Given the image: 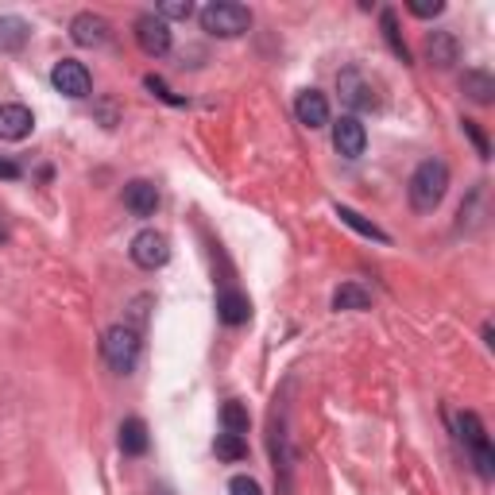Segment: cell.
I'll return each mask as SVG.
<instances>
[{
	"mask_svg": "<svg viewBox=\"0 0 495 495\" xmlns=\"http://www.w3.org/2000/svg\"><path fill=\"white\" fill-rule=\"evenodd\" d=\"M449 194V167L441 159H426L414 167V175L407 182V197L418 213H433Z\"/></svg>",
	"mask_w": 495,
	"mask_h": 495,
	"instance_id": "cell-1",
	"label": "cell"
},
{
	"mask_svg": "<svg viewBox=\"0 0 495 495\" xmlns=\"http://www.w3.org/2000/svg\"><path fill=\"white\" fill-rule=\"evenodd\" d=\"M337 93L340 101H345L352 113H376V108H383V86L379 77L364 70V66H349L337 74Z\"/></svg>",
	"mask_w": 495,
	"mask_h": 495,
	"instance_id": "cell-2",
	"label": "cell"
},
{
	"mask_svg": "<svg viewBox=\"0 0 495 495\" xmlns=\"http://www.w3.org/2000/svg\"><path fill=\"white\" fill-rule=\"evenodd\" d=\"M457 429H460V441L469 445V453H472L476 476L480 480H495V453H491V441H488V429H484V422H480V414L460 410L457 414Z\"/></svg>",
	"mask_w": 495,
	"mask_h": 495,
	"instance_id": "cell-3",
	"label": "cell"
},
{
	"mask_svg": "<svg viewBox=\"0 0 495 495\" xmlns=\"http://www.w3.org/2000/svg\"><path fill=\"white\" fill-rule=\"evenodd\" d=\"M201 27L217 39H237L252 27V12L244 5H232V0H213V5L201 8Z\"/></svg>",
	"mask_w": 495,
	"mask_h": 495,
	"instance_id": "cell-4",
	"label": "cell"
},
{
	"mask_svg": "<svg viewBox=\"0 0 495 495\" xmlns=\"http://www.w3.org/2000/svg\"><path fill=\"white\" fill-rule=\"evenodd\" d=\"M139 329L132 325H113V329H105V340H101V352H105V364L116 371V376H128L139 360Z\"/></svg>",
	"mask_w": 495,
	"mask_h": 495,
	"instance_id": "cell-5",
	"label": "cell"
},
{
	"mask_svg": "<svg viewBox=\"0 0 495 495\" xmlns=\"http://www.w3.org/2000/svg\"><path fill=\"white\" fill-rule=\"evenodd\" d=\"M132 263L136 268H144V271H155V268H163V263L170 259V244L163 232H155V228H144V232H136L132 237Z\"/></svg>",
	"mask_w": 495,
	"mask_h": 495,
	"instance_id": "cell-6",
	"label": "cell"
},
{
	"mask_svg": "<svg viewBox=\"0 0 495 495\" xmlns=\"http://www.w3.org/2000/svg\"><path fill=\"white\" fill-rule=\"evenodd\" d=\"M136 43H139V51L151 58H163L170 51V27L159 12H144L136 20Z\"/></svg>",
	"mask_w": 495,
	"mask_h": 495,
	"instance_id": "cell-7",
	"label": "cell"
},
{
	"mask_svg": "<svg viewBox=\"0 0 495 495\" xmlns=\"http://www.w3.org/2000/svg\"><path fill=\"white\" fill-rule=\"evenodd\" d=\"M51 86L58 93H66V97H89V89H93V77L86 70V62H77V58H62L55 62V70H51Z\"/></svg>",
	"mask_w": 495,
	"mask_h": 495,
	"instance_id": "cell-8",
	"label": "cell"
},
{
	"mask_svg": "<svg viewBox=\"0 0 495 495\" xmlns=\"http://www.w3.org/2000/svg\"><path fill=\"white\" fill-rule=\"evenodd\" d=\"M333 147L345 155V159H360L364 147H368V128L360 124V116H340L333 124Z\"/></svg>",
	"mask_w": 495,
	"mask_h": 495,
	"instance_id": "cell-9",
	"label": "cell"
},
{
	"mask_svg": "<svg viewBox=\"0 0 495 495\" xmlns=\"http://www.w3.org/2000/svg\"><path fill=\"white\" fill-rule=\"evenodd\" d=\"M294 116L306 128H325L329 124V97H325L321 89H302L298 97H294Z\"/></svg>",
	"mask_w": 495,
	"mask_h": 495,
	"instance_id": "cell-10",
	"label": "cell"
},
{
	"mask_svg": "<svg viewBox=\"0 0 495 495\" xmlns=\"http://www.w3.org/2000/svg\"><path fill=\"white\" fill-rule=\"evenodd\" d=\"M70 39L77 46H105L108 43V20L97 12H77L70 20Z\"/></svg>",
	"mask_w": 495,
	"mask_h": 495,
	"instance_id": "cell-11",
	"label": "cell"
},
{
	"mask_svg": "<svg viewBox=\"0 0 495 495\" xmlns=\"http://www.w3.org/2000/svg\"><path fill=\"white\" fill-rule=\"evenodd\" d=\"M35 128V116H31L27 105H0V139H8V144H20V139L31 136Z\"/></svg>",
	"mask_w": 495,
	"mask_h": 495,
	"instance_id": "cell-12",
	"label": "cell"
},
{
	"mask_svg": "<svg viewBox=\"0 0 495 495\" xmlns=\"http://www.w3.org/2000/svg\"><path fill=\"white\" fill-rule=\"evenodd\" d=\"M124 206H128L132 217H155V209H159V190H155V182L132 178L128 186H124Z\"/></svg>",
	"mask_w": 495,
	"mask_h": 495,
	"instance_id": "cell-13",
	"label": "cell"
},
{
	"mask_svg": "<svg viewBox=\"0 0 495 495\" xmlns=\"http://www.w3.org/2000/svg\"><path fill=\"white\" fill-rule=\"evenodd\" d=\"M151 449V433L144 418H124L120 422V453L124 457H144Z\"/></svg>",
	"mask_w": 495,
	"mask_h": 495,
	"instance_id": "cell-14",
	"label": "cell"
},
{
	"mask_svg": "<svg viewBox=\"0 0 495 495\" xmlns=\"http://www.w3.org/2000/svg\"><path fill=\"white\" fill-rule=\"evenodd\" d=\"M217 318H221L225 325H244L248 318H252V302H248V294H240V290H221L217 294Z\"/></svg>",
	"mask_w": 495,
	"mask_h": 495,
	"instance_id": "cell-15",
	"label": "cell"
},
{
	"mask_svg": "<svg viewBox=\"0 0 495 495\" xmlns=\"http://www.w3.org/2000/svg\"><path fill=\"white\" fill-rule=\"evenodd\" d=\"M426 58H429V66L449 70L460 58V46H457V39L449 35V31H433V35L426 39Z\"/></svg>",
	"mask_w": 495,
	"mask_h": 495,
	"instance_id": "cell-16",
	"label": "cell"
},
{
	"mask_svg": "<svg viewBox=\"0 0 495 495\" xmlns=\"http://www.w3.org/2000/svg\"><path fill=\"white\" fill-rule=\"evenodd\" d=\"M31 39V24L24 15H0V51H24Z\"/></svg>",
	"mask_w": 495,
	"mask_h": 495,
	"instance_id": "cell-17",
	"label": "cell"
},
{
	"mask_svg": "<svg viewBox=\"0 0 495 495\" xmlns=\"http://www.w3.org/2000/svg\"><path fill=\"white\" fill-rule=\"evenodd\" d=\"M460 89H464V97H469V101L491 105V97H495V77H491L488 70H464Z\"/></svg>",
	"mask_w": 495,
	"mask_h": 495,
	"instance_id": "cell-18",
	"label": "cell"
},
{
	"mask_svg": "<svg viewBox=\"0 0 495 495\" xmlns=\"http://www.w3.org/2000/svg\"><path fill=\"white\" fill-rule=\"evenodd\" d=\"M333 309H371V290L360 283H340L333 290Z\"/></svg>",
	"mask_w": 495,
	"mask_h": 495,
	"instance_id": "cell-19",
	"label": "cell"
},
{
	"mask_svg": "<svg viewBox=\"0 0 495 495\" xmlns=\"http://www.w3.org/2000/svg\"><path fill=\"white\" fill-rule=\"evenodd\" d=\"M379 24H383V39H387V46H391V55H395V58H402V62H410V46L402 43L399 15H395L391 8H383V12H379Z\"/></svg>",
	"mask_w": 495,
	"mask_h": 495,
	"instance_id": "cell-20",
	"label": "cell"
},
{
	"mask_svg": "<svg viewBox=\"0 0 495 495\" xmlns=\"http://www.w3.org/2000/svg\"><path fill=\"white\" fill-rule=\"evenodd\" d=\"M221 426H225V433H237V438H244L248 426H252V418H248L244 402H237V399L225 402V407H221Z\"/></svg>",
	"mask_w": 495,
	"mask_h": 495,
	"instance_id": "cell-21",
	"label": "cell"
},
{
	"mask_svg": "<svg viewBox=\"0 0 495 495\" xmlns=\"http://www.w3.org/2000/svg\"><path fill=\"white\" fill-rule=\"evenodd\" d=\"M337 217H340V221H345L349 228H356V232H360V237H368V240H379V244H387V240H391V237H387V232H383L379 225L364 221V217L356 213V209H349V206H337Z\"/></svg>",
	"mask_w": 495,
	"mask_h": 495,
	"instance_id": "cell-22",
	"label": "cell"
},
{
	"mask_svg": "<svg viewBox=\"0 0 495 495\" xmlns=\"http://www.w3.org/2000/svg\"><path fill=\"white\" fill-rule=\"evenodd\" d=\"M213 453L221 457V460H228V464H237V460H244V457H248V441H244V438H237V433H217Z\"/></svg>",
	"mask_w": 495,
	"mask_h": 495,
	"instance_id": "cell-23",
	"label": "cell"
},
{
	"mask_svg": "<svg viewBox=\"0 0 495 495\" xmlns=\"http://www.w3.org/2000/svg\"><path fill=\"white\" fill-rule=\"evenodd\" d=\"M460 128H464V136L476 144V155L480 159H491V144H488V136H484V128H480L476 120H460Z\"/></svg>",
	"mask_w": 495,
	"mask_h": 495,
	"instance_id": "cell-24",
	"label": "cell"
},
{
	"mask_svg": "<svg viewBox=\"0 0 495 495\" xmlns=\"http://www.w3.org/2000/svg\"><path fill=\"white\" fill-rule=\"evenodd\" d=\"M159 15H163V20H190V15H194V5H190V0H163V5H159Z\"/></svg>",
	"mask_w": 495,
	"mask_h": 495,
	"instance_id": "cell-25",
	"label": "cell"
},
{
	"mask_svg": "<svg viewBox=\"0 0 495 495\" xmlns=\"http://www.w3.org/2000/svg\"><path fill=\"white\" fill-rule=\"evenodd\" d=\"M228 495H263V488L256 484L252 476H232L228 480Z\"/></svg>",
	"mask_w": 495,
	"mask_h": 495,
	"instance_id": "cell-26",
	"label": "cell"
},
{
	"mask_svg": "<svg viewBox=\"0 0 495 495\" xmlns=\"http://www.w3.org/2000/svg\"><path fill=\"white\" fill-rule=\"evenodd\" d=\"M410 15H418V20H429V15H441L445 12V5H441V0H433V5H429V0H410Z\"/></svg>",
	"mask_w": 495,
	"mask_h": 495,
	"instance_id": "cell-27",
	"label": "cell"
},
{
	"mask_svg": "<svg viewBox=\"0 0 495 495\" xmlns=\"http://www.w3.org/2000/svg\"><path fill=\"white\" fill-rule=\"evenodd\" d=\"M144 86H147V89L155 93V97H163L167 105H182V97H175V93H170V89H167V82H163V77H155V74H147V77H144Z\"/></svg>",
	"mask_w": 495,
	"mask_h": 495,
	"instance_id": "cell-28",
	"label": "cell"
},
{
	"mask_svg": "<svg viewBox=\"0 0 495 495\" xmlns=\"http://www.w3.org/2000/svg\"><path fill=\"white\" fill-rule=\"evenodd\" d=\"M24 170H20V163H12V159H0V178H8V182H15Z\"/></svg>",
	"mask_w": 495,
	"mask_h": 495,
	"instance_id": "cell-29",
	"label": "cell"
},
{
	"mask_svg": "<svg viewBox=\"0 0 495 495\" xmlns=\"http://www.w3.org/2000/svg\"><path fill=\"white\" fill-rule=\"evenodd\" d=\"M8 240V232H5V225H0V244H5Z\"/></svg>",
	"mask_w": 495,
	"mask_h": 495,
	"instance_id": "cell-30",
	"label": "cell"
}]
</instances>
